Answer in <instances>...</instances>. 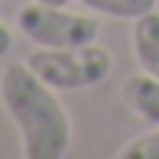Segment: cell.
Returning a JSON list of instances; mask_svg holds the SVG:
<instances>
[{"instance_id":"obj_1","label":"cell","mask_w":159,"mask_h":159,"mask_svg":"<svg viewBox=\"0 0 159 159\" xmlns=\"http://www.w3.org/2000/svg\"><path fill=\"white\" fill-rule=\"evenodd\" d=\"M0 104L20 130L26 159H62L71 146V117L26 62H10L0 71Z\"/></svg>"},{"instance_id":"obj_2","label":"cell","mask_w":159,"mask_h":159,"mask_svg":"<svg viewBox=\"0 0 159 159\" xmlns=\"http://www.w3.org/2000/svg\"><path fill=\"white\" fill-rule=\"evenodd\" d=\"M26 65L55 91H81L107 81L114 68V55L104 46L84 42V46H68V49H42L36 46L26 55Z\"/></svg>"},{"instance_id":"obj_3","label":"cell","mask_w":159,"mask_h":159,"mask_svg":"<svg viewBox=\"0 0 159 159\" xmlns=\"http://www.w3.org/2000/svg\"><path fill=\"white\" fill-rule=\"evenodd\" d=\"M16 26L30 42L42 49H68V46H84L94 42L101 33V23L88 13H68L65 7H49V3H23L16 10Z\"/></svg>"},{"instance_id":"obj_4","label":"cell","mask_w":159,"mask_h":159,"mask_svg":"<svg viewBox=\"0 0 159 159\" xmlns=\"http://www.w3.org/2000/svg\"><path fill=\"white\" fill-rule=\"evenodd\" d=\"M120 98L140 120L149 127H159V78L149 71H136V75L124 78L120 84Z\"/></svg>"},{"instance_id":"obj_5","label":"cell","mask_w":159,"mask_h":159,"mask_svg":"<svg viewBox=\"0 0 159 159\" xmlns=\"http://www.w3.org/2000/svg\"><path fill=\"white\" fill-rule=\"evenodd\" d=\"M130 46H133V59L140 65V71H149L159 78V13L156 10L133 20Z\"/></svg>"},{"instance_id":"obj_6","label":"cell","mask_w":159,"mask_h":159,"mask_svg":"<svg viewBox=\"0 0 159 159\" xmlns=\"http://www.w3.org/2000/svg\"><path fill=\"white\" fill-rule=\"evenodd\" d=\"M84 10L101 13V16H114V20H136L143 13L156 10L159 0H78Z\"/></svg>"},{"instance_id":"obj_7","label":"cell","mask_w":159,"mask_h":159,"mask_svg":"<svg viewBox=\"0 0 159 159\" xmlns=\"http://www.w3.org/2000/svg\"><path fill=\"white\" fill-rule=\"evenodd\" d=\"M120 159H159V127H153L149 133L133 136L127 146H120Z\"/></svg>"},{"instance_id":"obj_8","label":"cell","mask_w":159,"mask_h":159,"mask_svg":"<svg viewBox=\"0 0 159 159\" xmlns=\"http://www.w3.org/2000/svg\"><path fill=\"white\" fill-rule=\"evenodd\" d=\"M10 49H13V33L7 30L3 23H0V59H3V55L10 52Z\"/></svg>"},{"instance_id":"obj_9","label":"cell","mask_w":159,"mask_h":159,"mask_svg":"<svg viewBox=\"0 0 159 159\" xmlns=\"http://www.w3.org/2000/svg\"><path fill=\"white\" fill-rule=\"evenodd\" d=\"M39 3H49V7H68V0H39Z\"/></svg>"}]
</instances>
